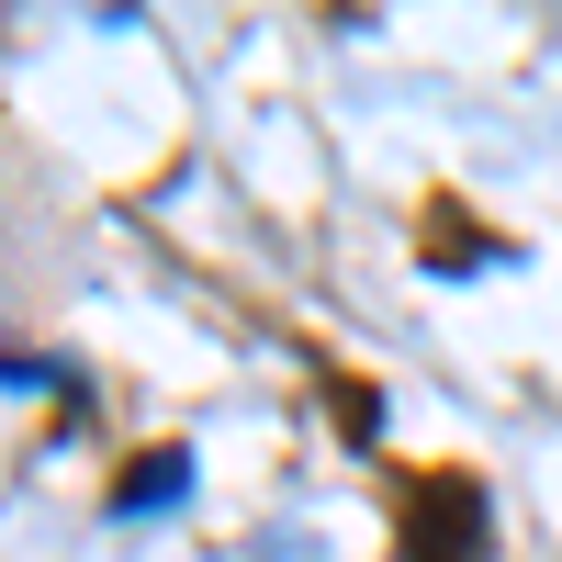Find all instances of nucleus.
Masks as SVG:
<instances>
[{
  "label": "nucleus",
  "instance_id": "obj_1",
  "mask_svg": "<svg viewBox=\"0 0 562 562\" xmlns=\"http://www.w3.org/2000/svg\"><path fill=\"white\" fill-rule=\"evenodd\" d=\"M495 518H484V484L473 473H428L405 506V562H484Z\"/></svg>",
  "mask_w": 562,
  "mask_h": 562
},
{
  "label": "nucleus",
  "instance_id": "obj_2",
  "mask_svg": "<svg viewBox=\"0 0 562 562\" xmlns=\"http://www.w3.org/2000/svg\"><path fill=\"white\" fill-rule=\"evenodd\" d=\"M180 484H192V461H180V450H158L147 473H124V495H113V506H124V518H135V506H169Z\"/></svg>",
  "mask_w": 562,
  "mask_h": 562
}]
</instances>
